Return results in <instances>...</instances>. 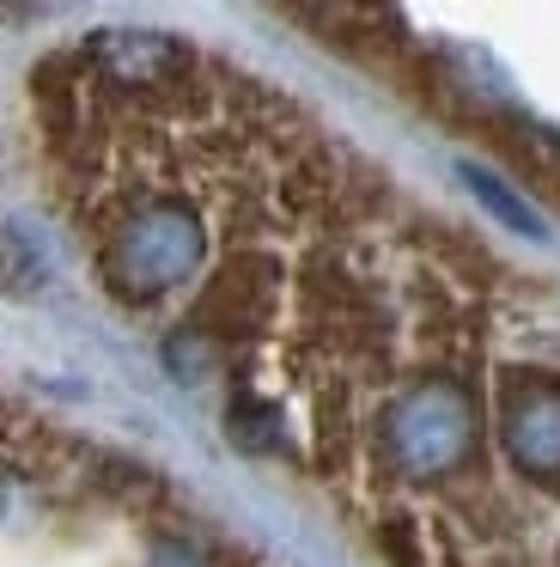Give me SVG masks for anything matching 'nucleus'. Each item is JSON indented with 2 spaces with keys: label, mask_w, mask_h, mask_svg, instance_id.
Returning a JSON list of instances; mask_svg holds the SVG:
<instances>
[{
  "label": "nucleus",
  "mask_w": 560,
  "mask_h": 567,
  "mask_svg": "<svg viewBox=\"0 0 560 567\" xmlns=\"http://www.w3.org/2000/svg\"><path fill=\"white\" fill-rule=\"evenodd\" d=\"M122 257H128V269L141 275V281L158 287V281H170V275H183L195 262V233L177 214H153V220H141L122 238Z\"/></svg>",
  "instance_id": "1"
},
{
  "label": "nucleus",
  "mask_w": 560,
  "mask_h": 567,
  "mask_svg": "<svg viewBox=\"0 0 560 567\" xmlns=\"http://www.w3.org/2000/svg\"><path fill=\"white\" fill-rule=\"evenodd\" d=\"M511 452L530 470H560V391H536L511 409Z\"/></svg>",
  "instance_id": "2"
},
{
  "label": "nucleus",
  "mask_w": 560,
  "mask_h": 567,
  "mask_svg": "<svg viewBox=\"0 0 560 567\" xmlns=\"http://www.w3.org/2000/svg\"><path fill=\"white\" fill-rule=\"evenodd\" d=\"M463 177H469V189H475V196H481L487 208L499 214V220H511V226H518V233H542V226H536V214L523 208V202L511 196V189H499V184H494V177H487V172H475V165H469V172H463Z\"/></svg>",
  "instance_id": "3"
}]
</instances>
